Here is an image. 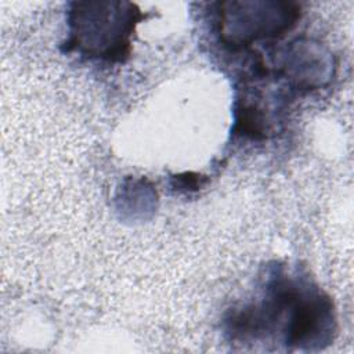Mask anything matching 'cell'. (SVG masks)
I'll return each instance as SVG.
<instances>
[{"instance_id":"6da1fadb","label":"cell","mask_w":354,"mask_h":354,"mask_svg":"<svg viewBox=\"0 0 354 354\" xmlns=\"http://www.w3.org/2000/svg\"><path fill=\"white\" fill-rule=\"evenodd\" d=\"M141 18L142 14L133 3H72L66 51L76 50L104 61H123L130 53V37Z\"/></svg>"},{"instance_id":"3957f363","label":"cell","mask_w":354,"mask_h":354,"mask_svg":"<svg viewBox=\"0 0 354 354\" xmlns=\"http://www.w3.org/2000/svg\"><path fill=\"white\" fill-rule=\"evenodd\" d=\"M278 75L285 76L299 90L318 88L330 80L333 59L319 43L296 39L282 50Z\"/></svg>"},{"instance_id":"7a4b0ae2","label":"cell","mask_w":354,"mask_h":354,"mask_svg":"<svg viewBox=\"0 0 354 354\" xmlns=\"http://www.w3.org/2000/svg\"><path fill=\"white\" fill-rule=\"evenodd\" d=\"M218 6L220 39L232 50L282 36L300 18V6L288 1H224Z\"/></svg>"}]
</instances>
